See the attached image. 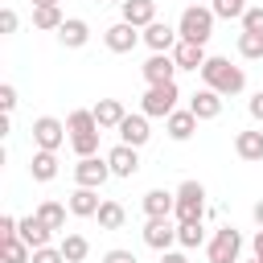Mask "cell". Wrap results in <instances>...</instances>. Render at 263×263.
Segmentation results:
<instances>
[{"label":"cell","instance_id":"obj_28","mask_svg":"<svg viewBox=\"0 0 263 263\" xmlns=\"http://www.w3.org/2000/svg\"><path fill=\"white\" fill-rule=\"evenodd\" d=\"M62 255H66V263H82L86 255H90V242H86V234H66L62 238Z\"/></svg>","mask_w":263,"mask_h":263},{"label":"cell","instance_id":"obj_17","mask_svg":"<svg viewBox=\"0 0 263 263\" xmlns=\"http://www.w3.org/2000/svg\"><path fill=\"white\" fill-rule=\"evenodd\" d=\"M90 111H95V119H99V127H103V132H119V123L127 119V111H123V103H119V99H99Z\"/></svg>","mask_w":263,"mask_h":263},{"label":"cell","instance_id":"obj_13","mask_svg":"<svg viewBox=\"0 0 263 263\" xmlns=\"http://www.w3.org/2000/svg\"><path fill=\"white\" fill-rule=\"evenodd\" d=\"M189 111L197 115V123H210V119H218V115H222V95H218V90H210V86H201V90L189 99Z\"/></svg>","mask_w":263,"mask_h":263},{"label":"cell","instance_id":"obj_22","mask_svg":"<svg viewBox=\"0 0 263 263\" xmlns=\"http://www.w3.org/2000/svg\"><path fill=\"white\" fill-rule=\"evenodd\" d=\"M173 62H177V70H193V74H201V66H205V45L177 41V49H173Z\"/></svg>","mask_w":263,"mask_h":263},{"label":"cell","instance_id":"obj_16","mask_svg":"<svg viewBox=\"0 0 263 263\" xmlns=\"http://www.w3.org/2000/svg\"><path fill=\"white\" fill-rule=\"evenodd\" d=\"M164 132H168V140H177V144H185L193 132H197V115L189 111V107H177L168 119H164Z\"/></svg>","mask_w":263,"mask_h":263},{"label":"cell","instance_id":"obj_43","mask_svg":"<svg viewBox=\"0 0 263 263\" xmlns=\"http://www.w3.org/2000/svg\"><path fill=\"white\" fill-rule=\"evenodd\" d=\"M251 218H255V226H259V230H263V197H259V201H255V205H251Z\"/></svg>","mask_w":263,"mask_h":263},{"label":"cell","instance_id":"obj_8","mask_svg":"<svg viewBox=\"0 0 263 263\" xmlns=\"http://www.w3.org/2000/svg\"><path fill=\"white\" fill-rule=\"evenodd\" d=\"M103 41H107L111 53H132V49L144 41V29H136V25H127V21H115V25L103 33Z\"/></svg>","mask_w":263,"mask_h":263},{"label":"cell","instance_id":"obj_5","mask_svg":"<svg viewBox=\"0 0 263 263\" xmlns=\"http://www.w3.org/2000/svg\"><path fill=\"white\" fill-rule=\"evenodd\" d=\"M205 255H210V263H238V255H242V234H238L234 226L214 230V238L205 242Z\"/></svg>","mask_w":263,"mask_h":263},{"label":"cell","instance_id":"obj_44","mask_svg":"<svg viewBox=\"0 0 263 263\" xmlns=\"http://www.w3.org/2000/svg\"><path fill=\"white\" fill-rule=\"evenodd\" d=\"M58 0H33V8H53Z\"/></svg>","mask_w":263,"mask_h":263},{"label":"cell","instance_id":"obj_26","mask_svg":"<svg viewBox=\"0 0 263 263\" xmlns=\"http://www.w3.org/2000/svg\"><path fill=\"white\" fill-rule=\"evenodd\" d=\"M66 210H70V205H62V201H41V205H37V218H41L49 230H66Z\"/></svg>","mask_w":263,"mask_h":263},{"label":"cell","instance_id":"obj_2","mask_svg":"<svg viewBox=\"0 0 263 263\" xmlns=\"http://www.w3.org/2000/svg\"><path fill=\"white\" fill-rule=\"evenodd\" d=\"M214 8H205V4H185V12H181V21H177V33H181V41H189V45H205L210 37H214Z\"/></svg>","mask_w":263,"mask_h":263},{"label":"cell","instance_id":"obj_37","mask_svg":"<svg viewBox=\"0 0 263 263\" xmlns=\"http://www.w3.org/2000/svg\"><path fill=\"white\" fill-rule=\"evenodd\" d=\"M12 107H16V86H12V82H4V86H0V111H4V115H12Z\"/></svg>","mask_w":263,"mask_h":263},{"label":"cell","instance_id":"obj_27","mask_svg":"<svg viewBox=\"0 0 263 263\" xmlns=\"http://www.w3.org/2000/svg\"><path fill=\"white\" fill-rule=\"evenodd\" d=\"M95 218H99V226H103V230H119V226L127 222V210H123L119 201H103Z\"/></svg>","mask_w":263,"mask_h":263},{"label":"cell","instance_id":"obj_3","mask_svg":"<svg viewBox=\"0 0 263 263\" xmlns=\"http://www.w3.org/2000/svg\"><path fill=\"white\" fill-rule=\"evenodd\" d=\"M177 222H201L205 218V185L201 181H181L177 185Z\"/></svg>","mask_w":263,"mask_h":263},{"label":"cell","instance_id":"obj_15","mask_svg":"<svg viewBox=\"0 0 263 263\" xmlns=\"http://www.w3.org/2000/svg\"><path fill=\"white\" fill-rule=\"evenodd\" d=\"M234 156L247 160V164H259V160H263V132H259V127L238 132V136H234Z\"/></svg>","mask_w":263,"mask_h":263},{"label":"cell","instance_id":"obj_20","mask_svg":"<svg viewBox=\"0 0 263 263\" xmlns=\"http://www.w3.org/2000/svg\"><path fill=\"white\" fill-rule=\"evenodd\" d=\"M173 210H177V193H168V189H148L144 193V214L148 218H173Z\"/></svg>","mask_w":263,"mask_h":263},{"label":"cell","instance_id":"obj_34","mask_svg":"<svg viewBox=\"0 0 263 263\" xmlns=\"http://www.w3.org/2000/svg\"><path fill=\"white\" fill-rule=\"evenodd\" d=\"M99 136H103V132H82V136H70V148L78 152V160L99 152Z\"/></svg>","mask_w":263,"mask_h":263},{"label":"cell","instance_id":"obj_11","mask_svg":"<svg viewBox=\"0 0 263 263\" xmlns=\"http://www.w3.org/2000/svg\"><path fill=\"white\" fill-rule=\"evenodd\" d=\"M140 74H144V82H148V86H164V82H173L177 62H173V53H152V58L140 66Z\"/></svg>","mask_w":263,"mask_h":263},{"label":"cell","instance_id":"obj_42","mask_svg":"<svg viewBox=\"0 0 263 263\" xmlns=\"http://www.w3.org/2000/svg\"><path fill=\"white\" fill-rule=\"evenodd\" d=\"M160 263H189V259H185L181 251H164V255H160Z\"/></svg>","mask_w":263,"mask_h":263},{"label":"cell","instance_id":"obj_39","mask_svg":"<svg viewBox=\"0 0 263 263\" xmlns=\"http://www.w3.org/2000/svg\"><path fill=\"white\" fill-rule=\"evenodd\" d=\"M103 263H140V259H136L132 251H123V247H115V251H107V255H103Z\"/></svg>","mask_w":263,"mask_h":263},{"label":"cell","instance_id":"obj_29","mask_svg":"<svg viewBox=\"0 0 263 263\" xmlns=\"http://www.w3.org/2000/svg\"><path fill=\"white\" fill-rule=\"evenodd\" d=\"M0 259L4 263H33V247L25 238H8V242H0Z\"/></svg>","mask_w":263,"mask_h":263},{"label":"cell","instance_id":"obj_14","mask_svg":"<svg viewBox=\"0 0 263 263\" xmlns=\"http://www.w3.org/2000/svg\"><path fill=\"white\" fill-rule=\"evenodd\" d=\"M152 140V127H148V115L140 111V115H127L123 123H119V144H132V148H144Z\"/></svg>","mask_w":263,"mask_h":263},{"label":"cell","instance_id":"obj_40","mask_svg":"<svg viewBox=\"0 0 263 263\" xmlns=\"http://www.w3.org/2000/svg\"><path fill=\"white\" fill-rule=\"evenodd\" d=\"M16 25H21V16H16L12 8H4V12H0V33H16Z\"/></svg>","mask_w":263,"mask_h":263},{"label":"cell","instance_id":"obj_35","mask_svg":"<svg viewBox=\"0 0 263 263\" xmlns=\"http://www.w3.org/2000/svg\"><path fill=\"white\" fill-rule=\"evenodd\" d=\"M242 33H263V4H251L242 12Z\"/></svg>","mask_w":263,"mask_h":263},{"label":"cell","instance_id":"obj_25","mask_svg":"<svg viewBox=\"0 0 263 263\" xmlns=\"http://www.w3.org/2000/svg\"><path fill=\"white\" fill-rule=\"evenodd\" d=\"M66 132H70V136H82V132H103V127H99L95 111L78 107V111H70V115H66Z\"/></svg>","mask_w":263,"mask_h":263},{"label":"cell","instance_id":"obj_4","mask_svg":"<svg viewBox=\"0 0 263 263\" xmlns=\"http://www.w3.org/2000/svg\"><path fill=\"white\" fill-rule=\"evenodd\" d=\"M177 99H181L177 82H164V86H148V90H144V99H140V111H144L148 119H168V115L177 111Z\"/></svg>","mask_w":263,"mask_h":263},{"label":"cell","instance_id":"obj_41","mask_svg":"<svg viewBox=\"0 0 263 263\" xmlns=\"http://www.w3.org/2000/svg\"><path fill=\"white\" fill-rule=\"evenodd\" d=\"M251 255H255V259H263V230H255V234H251Z\"/></svg>","mask_w":263,"mask_h":263},{"label":"cell","instance_id":"obj_7","mask_svg":"<svg viewBox=\"0 0 263 263\" xmlns=\"http://www.w3.org/2000/svg\"><path fill=\"white\" fill-rule=\"evenodd\" d=\"M33 144H37L41 152H58V148L66 144V123H62V119H53V115L33 119Z\"/></svg>","mask_w":263,"mask_h":263},{"label":"cell","instance_id":"obj_36","mask_svg":"<svg viewBox=\"0 0 263 263\" xmlns=\"http://www.w3.org/2000/svg\"><path fill=\"white\" fill-rule=\"evenodd\" d=\"M33 263H66V255H62V247H41V251H33Z\"/></svg>","mask_w":263,"mask_h":263},{"label":"cell","instance_id":"obj_1","mask_svg":"<svg viewBox=\"0 0 263 263\" xmlns=\"http://www.w3.org/2000/svg\"><path fill=\"white\" fill-rule=\"evenodd\" d=\"M201 82H205L210 90H218L222 99L247 90V74H242V66H230V58H205V66H201Z\"/></svg>","mask_w":263,"mask_h":263},{"label":"cell","instance_id":"obj_33","mask_svg":"<svg viewBox=\"0 0 263 263\" xmlns=\"http://www.w3.org/2000/svg\"><path fill=\"white\" fill-rule=\"evenodd\" d=\"M210 8H214V16H222V21H242V12L251 8L247 0H210Z\"/></svg>","mask_w":263,"mask_h":263},{"label":"cell","instance_id":"obj_12","mask_svg":"<svg viewBox=\"0 0 263 263\" xmlns=\"http://www.w3.org/2000/svg\"><path fill=\"white\" fill-rule=\"evenodd\" d=\"M107 164H111V177H136V173H140V148L115 144V148L107 152Z\"/></svg>","mask_w":263,"mask_h":263},{"label":"cell","instance_id":"obj_45","mask_svg":"<svg viewBox=\"0 0 263 263\" xmlns=\"http://www.w3.org/2000/svg\"><path fill=\"white\" fill-rule=\"evenodd\" d=\"M247 263H263V259H255V255H251V259H247Z\"/></svg>","mask_w":263,"mask_h":263},{"label":"cell","instance_id":"obj_19","mask_svg":"<svg viewBox=\"0 0 263 263\" xmlns=\"http://www.w3.org/2000/svg\"><path fill=\"white\" fill-rule=\"evenodd\" d=\"M58 41H62L66 49H82V45L90 41V25H86L82 16H66V25L58 29Z\"/></svg>","mask_w":263,"mask_h":263},{"label":"cell","instance_id":"obj_9","mask_svg":"<svg viewBox=\"0 0 263 263\" xmlns=\"http://www.w3.org/2000/svg\"><path fill=\"white\" fill-rule=\"evenodd\" d=\"M144 242L152 247V251H173V242H177V222L173 218H148L144 222Z\"/></svg>","mask_w":263,"mask_h":263},{"label":"cell","instance_id":"obj_32","mask_svg":"<svg viewBox=\"0 0 263 263\" xmlns=\"http://www.w3.org/2000/svg\"><path fill=\"white\" fill-rule=\"evenodd\" d=\"M238 58L263 62V33H238Z\"/></svg>","mask_w":263,"mask_h":263},{"label":"cell","instance_id":"obj_21","mask_svg":"<svg viewBox=\"0 0 263 263\" xmlns=\"http://www.w3.org/2000/svg\"><path fill=\"white\" fill-rule=\"evenodd\" d=\"M66 205H70V214H74V218H95V214H99V205H103V197H99V189H82V185H78V189L70 193V201H66Z\"/></svg>","mask_w":263,"mask_h":263},{"label":"cell","instance_id":"obj_38","mask_svg":"<svg viewBox=\"0 0 263 263\" xmlns=\"http://www.w3.org/2000/svg\"><path fill=\"white\" fill-rule=\"evenodd\" d=\"M247 111H251V119H255V123H263V90H255V95L247 99Z\"/></svg>","mask_w":263,"mask_h":263},{"label":"cell","instance_id":"obj_24","mask_svg":"<svg viewBox=\"0 0 263 263\" xmlns=\"http://www.w3.org/2000/svg\"><path fill=\"white\" fill-rule=\"evenodd\" d=\"M29 173H33V181H41V185L53 181V177H58V152H41V148H37L33 160H29Z\"/></svg>","mask_w":263,"mask_h":263},{"label":"cell","instance_id":"obj_31","mask_svg":"<svg viewBox=\"0 0 263 263\" xmlns=\"http://www.w3.org/2000/svg\"><path fill=\"white\" fill-rule=\"evenodd\" d=\"M177 242H181L185 251L201 247V242H205V226H201V222H177Z\"/></svg>","mask_w":263,"mask_h":263},{"label":"cell","instance_id":"obj_18","mask_svg":"<svg viewBox=\"0 0 263 263\" xmlns=\"http://www.w3.org/2000/svg\"><path fill=\"white\" fill-rule=\"evenodd\" d=\"M119 21H127V25H136V29H148L152 21H156V0H127V4H119Z\"/></svg>","mask_w":263,"mask_h":263},{"label":"cell","instance_id":"obj_10","mask_svg":"<svg viewBox=\"0 0 263 263\" xmlns=\"http://www.w3.org/2000/svg\"><path fill=\"white\" fill-rule=\"evenodd\" d=\"M177 41H181V33H177V25H168V21H152V25L144 29V45H148L152 53H173Z\"/></svg>","mask_w":263,"mask_h":263},{"label":"cell","instance_id":"obj_30","mask_svg":"<svg viewBox=\"0 0 263 263\" xmlns=\"http://www.w3.org/2000/svg\"><path fill=\"white\" fill-rule=\"evenodd\" d=\"M66 25V16H62V8L53 4V8H33V29H45V33H58Z\"/></svg>","mask_w":263,"mask_h":263},{"label":"cell","instance_id":"obj_46","mask_svg":"<svg viewBox=\"0 0 263 263\" xmlns=\"http://www.w3.org/2000/svg\"><path fill=\"white\" fill-rule=\"evenodd\" d=\"M111 4H127V0H111Z\"/></svg>","mask_w":263,"mask_h":263},{"label":"cell","instance_id":"obj_6","mask_svg":"<svg viewBox=\"0 0 263 263\" xmlns=\"http://www.w3.org/2000/svg\"><path fill=\"white\" fill-rule=\"evenodd\" d=\"M107 177H111L107 156H82V160L74 164V185H82V189H103Z\"/></svg>","mask_w":263,"mask_h":263},{"label":"cell","instance_id":"obj_47","mask_svg":"<svg viewBox=\"0 0 263 263\" xmlns=\"http://www.w3.org/2000/svg\"><path fill=\"white\" fill-rule=\"evenodd\" d=\"M189 4H201V0H189Z\"/></svg>","mask_w":263,"mask_h":263},{"label":"cell","instance_id":"obj_23","mask_svg":"<svg viewBox=\"0 0 263 263\" xmlns=\"http://www.w3.org/2000/svg\"><path fill=\"white\" fill-rule=\"evenodd\" d=\"M21 238L33 247V251H41V247H49V238H53V230L37 218V214H29V218H21Z\"/></svg>","mask_w":263,"mask_h":263}]
</instances>
